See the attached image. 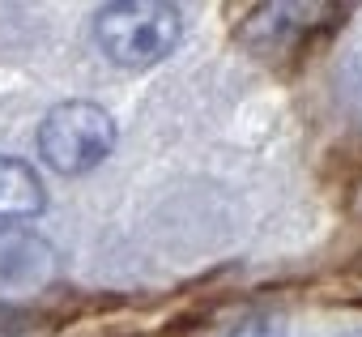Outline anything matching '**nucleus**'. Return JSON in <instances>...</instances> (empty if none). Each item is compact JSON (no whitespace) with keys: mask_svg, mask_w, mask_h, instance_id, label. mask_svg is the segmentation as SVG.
Returning <instances> with one entry per match:
<instances>
[{"mask_svg":"<svg viewBox=\"0 0 362 337\" xmlns=\"http://www.w3.org/2000/svg\"><path fill=\"white\" fill-rule=\"evenodd\" d=\"M354 337H362V333H354Z\"/></svg>","mask_w":362,"mask_h":337,"instance_id":"nucleus-6","label":"nucleus"},{"mask_svg":"<svg viewBox=\"0 0 362 337\" xmlns=\"http://www.w3.org/2000/svg\"><path fill=\"white\" fill-rule=\"evenodd\" d=\"M43 205H47V193H43L39 171L22 158L0 154V218L5 222L35 218V214H43Z\"/></svg>","mask_w":362,"mask_h":337,"instance_id":"nucleus-3","label":"nucleus"},{"mask_svg":"<svg viewBox=\"0 0 362 337\" xmlns=\"http://www.w3.org/2000/svg\"><path fill=\"white\" fill-rule=\"evenodd\" d=\"M94 39L111 64L149 69L179 47L184 18H179L175 5H162V0H119V5L98 9Z\"/></svg>","mask_w":362,"mask_h":337,"instance_id":"nucleus-1","label":"nucleus"},{"mask_svg":"<svg viewBox=\"0 0 362 337\" xmlns=\"http://www.w3.org/2000/svg\"><path fill=\"white\" fill-rule=\"evenodd\" d=\"M226 337H286V320L273 316V312H260V316L243 320V324H239L235 333H226Z\"/></svg>","mask_w":362,"mask_h":337,"instance_id":"nucleus-4","label":"nucleus"},{"mask_svg":"<svg viewBox=\"0 0 362 337\" xmlns=\"http://www.w3.org/2000/svg\"><path fill=\"white\" fill-rule=\"evenodd\" d=\"M358 77H362V64H358Z\"/></svg>","mask_w":362,"mask_h":337,"instance_id":"nucleus-5","label":"nucleus"},{"mask_svg":"<svg viewBox=\"0 0 362 337\" xmlns=\"http://www.w3.org/2000/svg\"><path fill=\"white\" fill-rule=\"evenodd\" d=\"M115 120L98 103H60L39 124V158L60 176H86L115 149Z\"/></svg>","mask_w":362,"mask_h":337,"instance_id":"nucleus-2","label":"nucleus"}]
</instances>
